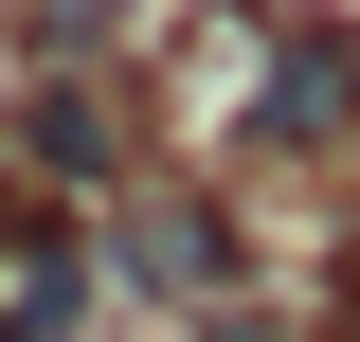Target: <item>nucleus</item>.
<instances>
[{
	"label": "nucleus",
	"mask_w": 360,
	"mask_h": 342,
	"mask_svg": "<svg viewBox=\"0 0 360 342\" xmlns=\"http://www.w3.org/2000/svg\"><path fill=\"white\" fill-rule=\"evenodd\" d=\"M108 289H127L108 234H18V253H0V342H72Z\"/></svg>",
	"instance_id": "obj_4"
},
{
	"label": "nucleus",
	"mask_w": 360,
	"mask_h": 342,
	"mask_svg": "<svg viewBox=\"0 0 360 342\" xmlns=\"http://www.w3.org/2000/svg\"><path fill=\"white\" fill-rule=\"evenodd\" d=\"M198 342H288V324H270V306H198Z\"/></svg>",
	"instance_id": "obj_5"
},
{
	"label": "nucleus",
	"mask_w": 360,
	"mask_h": 342,
	"mask_svg": "<svg viewBox=\"0 0 360 342\" xmlns=\"http://www.w3.org/2000/svg\"><path fill=\"white\" fill-rule=\"evenodd\" d=\"M234 144H270V163L360 144V37H288V54L252 72V108H234Z\"/></svg>",
	"instance_id": "obj_2"
},
{
	"label": "nucleus",
	"mask_w": 360,
	"mask_h": 342,
	"mask_svg": "<svg viewBox=\"0 0 360 342\" xmlns=\"http://www.w3.org/2000/svg\"><path fill=\"white\" fill-rule=\"evenodd\" d=\"M18 163L127 198V108H108V72H37V90H18Z\"/></svg>",
	"instance_id": "obj_3"
},
{
	"label": "nucleus",
	"mask_w": 360,
	"mask_h": 342,
	"mask_svg": "<svg viewBox=\"0 0 360 342\" xmlns=\"http://www.w3.org/2000/svg\"><path fill=\"white\" fill-rule=\"evenodd\" d=\"M108 270L162 289V306H234V216L198 198V180H127V198H108Z\"/></svg>",
	"instance_id": "obj_1"
}]
</instances>
